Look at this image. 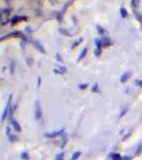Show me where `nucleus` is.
Returning a JSON list of instances; mask_svg holds the SVG:
<instances>
[{"instance_id": "obj_11", "label": "nucleus", "mask_w": 142, "mask_h": 160, "mask_svg": "<svg viewBox=\"0 0 142 160\" xmlns=\"http://www.w3.org/2000/svg\"><path fill=\"white\" fill-rule=\"evenodd\" d=\"M62 132V131H56V132H53V133H47V137H51V138H53V137H56V136H58V135H60V133Z\"/></svg>"}, {"instance_id": "obj_17", "label": "nucleus", "mask_w": 142, "mask_h": 160, "mask_svg": "<svg viewBox=\"0 0 142 160\" xmlns=\"http://www.w3.org/2000/svg\"><path fill=\"white\" fill-rule=\"evenodd\" d=\"M97 29H99V33H103V32H104V29H102V27H99V26L97 27Z\"/></svg>"}, {"instance_id": "obj_12", "label": "nucleus", "mask_w": 142, "mask_h": 160, "mask_svg": "<svg viewBox=\"0 0 142 160\" xmlns=\"http://www.w3.org/2000/svg\"><path fill=\"white\" fill-rule=\"evenodd\" d=\"M63 157H64V154L63 153H60V154H58L56 156L55 160H63Z\"/></svg>"}, {"instance_id": "obj_18", "label": "nucleus", "mask_w": 142, "mask_h": 160, "mask_svg": "<svg viewBox=\"0 0 142 160\" xmlns=\"http://www.w3.org/2000/svg\"><path fill=\"white\" fill-rule=\"evenodd\" d=\"M84 88H87V84H81L80 86V89H84Z\"/></svg>"}, {"instance_id": "obj_9", "label": "nucleus", "mask_w": 142, "mask_h": 160, "mask_svg": "<svg viewBox=\"0 0 142 160\" xmlns=\"http://www.w3.org/2000/svg\"><path fill=\"white\" fill-rule=\"evenodd\" d=\"M110 157H111L112 160H122V158H121V156L119 154H111Z\"/></svg>"}, {"instance_id": "obj_1", "label": "nucleus", "mask_w": 142, "mask_h": 160, "mask_svg": "<svg viewBox=\"0 0 142 160\" xmlns=\"http://www.w3.org/2000/svg\"><path fill=\"white\" fill-rule=\"evenodd\" d=\"M34 114L38 120H40L41 117H42V111H41V106H40V102H35V113Z\"/></svg>"}, {"instance_id": "obj_5", "label": "nucleus", "mask_w": 142, "mask_h": 160, "mask_svg": "<svg viewBox=\"0 0 142 160\" xmlns=\"http://www.w3.org/2000/svg\"><path fill=\"white\" fill-rule=\"evenodd\" d=\"M95 44H96V55L99 56V53H100V48H102V43H100V41L99 40H96L95 41Z\"/></svg>"}, {"instance_id": "obj_14", "label": "nucleus", "mask_w": 142, "mask_h": 160, "mask_svg": "<svg viewBox=\"0 0 142 160\" xmlns=\"http://www.w3.org/2000/svg\"><path fill=\"white\" fill-rule=\"evenodd\" d=\"M102 44H103V45H109V44H110V41L108 40V38H103Z\"/></svg>"}, {"instance_id": "obj_2", "label": "nucleus", "mask_w": 142, "mask_h": 160, "mask_svg": "<svg viewBox=\"0 0 142 160\" xmlns=\"http://www.w3.org/2000/svg\"><path fill=\"white\" fill-rule=\"evenodd\" d=\"M10 102H11V97H10V99H9V102H8V105H7V107H6V109H4L3 111V114H2V122H3L4 120H6V118H7V114H8V111H9L10 109Z\"/></svg>"}, {"instance_id": "obj_4", "label": "nucleus", "mask_w": 142, "mask_h": 160, "mask_svg": "<svg viewBox=\"0 0 142 160\" xmlns=\"http://www.w3.org/2000/svg\"><path fill=\"white\" fill-rule=\"evenodd\" d=\"M33 45H34L40 51H42V52H45V49H44V48L42 47V45H41V44L38 43V41H33Z\"/></svg>"}, {"instance_id": "obj_16", "label": "nucleus", "mask_w": 142, "mask_h": 160, "mask_svg": "<svg viewBox=\"0 0 142 160\" xmlns=\"http://www.w3.org/2000/svg\"><path fill=\"white\" fill-rule=\"evenodd\" d=\"M136 84H138V86H141V87H142V81H141V80H137V81H136Z\"/></svg>"}, {"instance_id": "obj_8", "label": "nucleus", "mask_w": 142, "mask_h": 160, "mask_svg": "<svg viewBox=\"0 0 142 160\" xmlns=\"http://www.w3.org/2000/svg\"><path fill=\"white\" fill-rule=\"evenodd\" d=\"M25 19H27V17H25V16H15V17H13L12 18V22H16V20H25Z\"/></svg>"}, {"instance_id": "obj_15", "label": "nucleus", "mask_w": 142, "mask_h": 160, "mask_svg": "<svg viewBox=\"0 0 142 160\" xmlns=\"http://www.w3.org/2000/svg\"><path fill=\"white\" fill-rule=\"evenodd\" d=\"M121 15H122L123 17H125L126 15H127V13H126V10L124 9V8H121Z\"/></svg>"}, {"instance_id": "obj_10", "label": "nucleus", "mask_w": 142, "mask_h": 160, "mask_svg": "<svg viewBox=\"0 0 142 160\" xmlns=\"http://www.w3.org/2000/svg\"><path fill=\"white\" fill-rule=\"evenodd\" d=\"M55 72L57 74H65V72H66V68H61L60 69H55Z\"/></svg>"}, {"instance_id": "obj_13", "label": "nucleus", "mask_w": 142, "mask_h": 160, "mask_svg": "<svg viewBox=\"0 0 142 160\" xmlns=\"http://www.w3.org/2000/svg\"><path fill=\"white\" fill-rule=\"evenodd\" d=\"M79 156H80V152H76V153L73 155V157H72V160H76Z\"/></svg>"}, {"instance_id": "obj_3", "label": "nucleus", "mask_w": 142, "mask_h": 160, "mask_svg": "<svg viewBox=\"0 0 142 160\" xmlns=\"http://www.w3.org/2000/svg\"><path fill=\"white\" fill-rule=\"evenodd\" d=\"M130 75H131L130 72H125L123 76L121 77V82H126V80H127L130 77Z\"/></svg>"}, {"instance_id": "obj_6", "label": "nucleus", "mask_w": 142, "mask_h": 160, "mask_svg": "<svg viewBox=\"0 0 142 160\" xmlns=\"http://www.w3.org/2000/svg\"><path fill=\"white\" fill-rule=\"evenodd\" d=\"M12 124H13V126H14V128H15V130L16 131H19L22 130V128H20V126H19V124L17 121H15V120H12Z\"/></svg>"}, {"instance_id": "obj_7", "label": "nucleus", "mask_w": 142, "mask_h": 160, "mask_svg": "<svg viewBox=\"0 0 142 160\" xmlns=\"http://www.w3.org/2000/svg\"><path fill=\"white\" fill-rule=\"evenodd\" d=\"M87 51H88V49H87V48H84V49L81 50L80 55H79V58H78V61H80L81 59H84V56H86Z\"/></svg>"}]
</instances>
